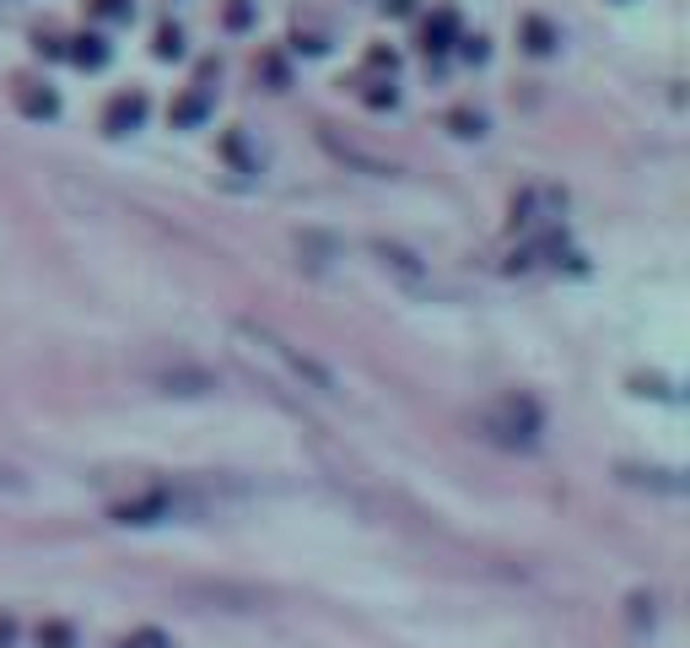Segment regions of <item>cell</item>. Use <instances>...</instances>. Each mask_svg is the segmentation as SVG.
<instances>
[{
	"instance_id": "cell-1",
	"label": "cell",
	"mask_w": 690,
	"mask_h": 648,
	"mask_svg": "<svg viewBox=\"0 0 690 648\" xmlns=\"http://www.w3.org/2000/svg\"><path fill=\"white\" fill-rule=\"evenodd\" d=\"M227 346H233V357L260 378V389H271V395H280V400H291L297 411H302V400H340L335 373H329L324 362H313L302 346L280 340L276 329H265V324L233 320Z\"/></svg>"
},
{
	"instance_id": "cell-2",
	"label": "cell",
	"mask_w": 690,
	"mask_h": 648,
	"mask_svg": "<svg viewBox=\"0 0 690 648\" xmlns=\"http://www.w3.org/2000/svg\"><path fill=\"white\" fill-rule=\"evenodd\" d=\"M475 433L486 444H502V449H535L540 433H545V416H540V406L529 395H502V400H491L475 416Z\"/></svg>"
},
{
	"instance_id": "cell-3",
	"label": "cell",
	"mask_w": 690,
	"mask_h": 648,
	"mask_svg": "<svg viewBox=\"0 0 690 648\" xmlns=\"http://www.w3.org/2000/svg\"><path fill=\"white\" fill-rule=\"evenodd\" d=\"M561 211H566V195L551 189V184H535V189H524V195L513 200V227H518L524 238H551Z\"/></svg>"
},
{
	"instance_id": "cell-4",
	"label": "cell",
	"mask_w": 690,
	"mask_h": 648,
	"mask_svg": "<svg viewBox=\"0 0 690 648\" xmlns=\"http://www.w3.org/2000/svg\"><path fill=\"white\" fill-rule=\"evenodd\" d=\"M373 254H378V271H384V276H394L405 292H431V271L415 260L411 249H400V244H384V238H378V244H373Z\"/></svg>"
},
{
	"instance_id": "cell-5",
	"label": "cell",
	"mask_w": 690,
	"mask_h": 648,
	"mask_svg": "<svg viewBox=\"0 0 690 648\" xmlns=\"http://www.w3.org/2000/svg\"><path fill=\"white\" fill-rule=\"evenodd\" d=\"M156 389H162V395H205V389H216V384H211V373H205V367H195V362L173 357V367H162V373H156Z\"/></svg>"
},
{
	"instance_id": "cell-6",
	"label": "cell",
	"mask_w": 690,
	"mask_h": 648,
	"mask_svg": "<svg viewBox=\"0 0 690 648\" xmlns=\"http://www.w3.org/2000/svg\"><path fill=\"white\" fill-rule=\"evenodd\" d=\"M318 136H324V147H329L335 158L351 162V167H362V173H378V178H389V173H394V162H389V158H373L367 147H356V141H340V136H335L329 125H324Z\"/></svg>"
},
{
	"instance_id": "cell-7",
	"label": "cell",
	"mask_w": 690,
	"mask_h": 648,
	"mask_svg": "<svg viewBox=\"0 0 690 648\" xmlns=\"http://www.w3.org/2000/svg\"><path fill=\"white\" fill-rule=\"evenodd\" d=\"M140 120H146V92H120V98L109 103V114H103L109 136H125V130H136Z\"/></svg>"
},
{
	"instance_id": "cell-8",
	"label": "cell",
	"mask_w": 690,
	"mask_h": 648,
	"mask_svg": "<svg viewBox=\"0 0 690 648\" xmlns=\"http://www.w3.org/2000/svg\"><path fill=\"white\" fill-rule=\"evenodd\" d=\"M16 109H22L27 120H54V114H60V98H54L49 87H38V82H16Z\"/></svg>"
},
{
	"instance_id": "cell-9",
	"label": "cell",
	"mask_w": 690,
	"mask_h": 648,
	"mask_svg": "<svg viewBox=\"0 0 690 648\" xmlns=\"http://www.w3.org/2000/svg\"><path fill=\"white\" fill-rule=\"evenodd\" d=\"M71 60H76V65H87V71H103V65H109V43H103L98 33H87V38H76Z\"/></svg>"
},
{
	"instance_id": "cell-10",
	"label": "cell",
	"mask_w": 690,
	"mask_h": 648,
	"mask_svg": "<svg viewBox=\"0 0 690 648\" xmlns=\"http://www.w3.org/2000/svg\"><path fill=\"white\" fill-rule=\"evenodd\" d=\"M38 648H76V633H71V622H38Z\"/></svg>"
},
{
	"instance_id": "cell-11",
	"label": "cell",
	"mask_w": 690,
	"mask_h": 648,
	"mask_svg": "<svg viewBox=\"0 0 690 648\" xmlns=\"http://www.w3.org/2000/svg\"><path fill=\"white\" fill-rule=\"evenodd\" d=\"M524 38H529V49H535V54H551V49H555L551 27H545L540 16H529V22H524Z\"/></svg>"
},
{
	"instance_id": "cell-12",
	"label": "cell",
	"mask_w": 690,
	"mask_h": 648,
	"mask_svg": "<svg viewBox=\"0 0 690 648\" xmlns=\"http://www.w3.org/2000/svg\"><path fill=\"white\" fill-rule=\"evenodd\" d=\"M120 648H173V638H167V633H156V627H140V633H130Z\"/></svg>"
},
{
	"instance_id": "cell-13",
	"label": "cell",
	"mask_w": 690,
	"mask_h": 648,
	"mask_svg": "<svg viewBox=\"0 0 690 648\" xmlns=\"http://www.w3.org/2000/svg\"><path fill=\"white\" fill-rule=\"evenodd\" d=\"M448 33H453V11H437V27H426V49H448Z\"/></svg>"
},
{
	"instance_id": "cell-14",
	"label": "cell",
	"mask_w": 690,
	"mask_h": 648,
	"mask_svg": "<svg viewBox=\"0 0 690 648\" xmlns=\"http://www.w3.org/2000/svg\"><path fill=\"white\" fill-rule=\"evenodd\" d=\"M156 54H162V60H178V54H184V33H178V27H162V33H156Z\"/></svg>"
},
{
	"instance_id": "cell-15",
	"label": "cell",
	"mask_w": 690,
	"mask_h": 648,
	"mask_svg": "<svg viewBox=\"0 0 690 648\" xmlns=\"http://www.w3.org/2000/svg\"><path fill=\"white\" fill-rule=\"evenodd\" d=\"M98 16H109V22H130L136 5H130V0H98Z\"/></svg>"
},
{
	"instance_id": "cell-16",
	"label": "cell",
	"mask_w": 690,
	"mask_h": 648,
	"mask_svg": "<svg viewBox=\"0 0 690 648\" xmlns=\"http://www.w3.org/2000/svg\"><path fill=\"white\" fill-rule=\"evenodd\" d=\"M0 491H11V497H16V491H27V476H22L16 465H5V460H0Z\"/></svg>"
},
{
	"instance_id": "cell-17",
	"label": "cell",
	"mask_w": 690,
	"mask_h": 648,
	"mask_svg": "<svg viewBox=\"0 0 690 648\" xmlns=\"http://www.w3.org/2000/svg\"><path fill=\"white\" fill-rule=\"evenodd\" d=\"M200 114H205V103H200V98H184V103L173 109V120H178V125H189V120H200Z\"/></svg>"
},
{
	"instance_id": "cell-18",
	"label": "cell",
	"mask_w": 690,
	"mask_h": 648,
	"mask_svg": "<svg viewBox=\"0 0 690 648\" xmlns=\"http://www.w3.org/2000/svg\"><path fill=\"white\" fill-rule=\"evenodd\" d=\"M453 125H459V136H480L486 120H480V114H453Z\"/></svg>"
},
{
	"instance_id": "cell-19",
	"label": "cell",
	"mask_w": 690,
	"mask_h": 648,
	"mask_svg": "<svg viewBox=\"0 0 690 648\" xmlns=\"http://www.w3.org/2000/svg\"><path fill=\"white\" fill-rule=\"evenodd\" d=\"M11 638H16V622H11V616H0V648H11Z\"/></svg>"
}]
</instances>
